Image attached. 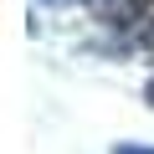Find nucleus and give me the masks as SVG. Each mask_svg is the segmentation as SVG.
Returning a JSON list of instances; mask_svg holds the SVG:
<instances>
[{
	"mask_svg": "<svg viewBox=\"0 0 154 154\" xmlns=\"http://www.w3.org/2000/svg\"><path fill=\"white\" fill-rule=\"evenodd\" d=\"M144 103L154 108V77H149V82H144Z\"/></svg>",
	"mask_w": 154,
	"mask_h": 154,
	"instance_id": "nucleus-4",
	"label": "nucleus"
},
{
	"mask_svg": "<svg viewBox=\"0 0 154 154\" xmlns=\"http://www.w3.org/2000/svg\"><path fill=\"white\" fill-rule=\"evenodd\" d=\"M144 46H149V51H154V21H149V26H144Z\"/></svg>",
	"mask_w": 154,
	"mask_h": 154,
	"instance_id": "nucleus-5",
	"label": "nucleus"
},
{
	"mask_svg": "<svg viewBox=\"0 0 154 154\" xmlns=\"http://www.w3.org/2000/svg\"><path fill=\"white\" fill-rule=\"evenodd\" d=\"M98 21L108 31L128 36V31H139V26L154 21V0H98Z\"/></svg>",
	"mask_w": 154,
	"mask_h": 154,
	"instance_id": "nucleus-1",
	"label": "nucleus"
},
{
	"mask_svg": "<svg viewBox=\"0 0 154 154\" xmlns=\"http://www.w3.org/2000/svg\"><path fill=\"white\" fill-rule=\"evenodd\" d=\"M113 154H154V144H113Z\"/></svg>",
	"mask_w": 154,
	"mask_h": 154,
	"instance_id": "nucleus-2",
	"label": "nucleus"
},
{
	"mask_svg": "<svg viewBox=\"0 0 154 154\" xmlns=\"http://www.w3.org/2000/svg\"><path fill=\"white\" fill-rule=\"evenodd\" d=\"M41 5H51V11H67V5H88V0H41Z\"/></svg>",
	"mask_w": 154,
	"mask_h": 154,
	"instance_id": "nucleus-3",
	"label": "nucleus"
}]
</instances>
